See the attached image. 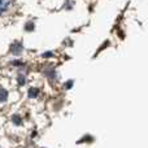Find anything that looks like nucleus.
<instances>
[{
    "label": "nucleus",
    "mask_w": 148,
    "mask_h": 148,
    "mask_svg": "<svg viewBox=\"0 0 148 148\" xmlns=\"http://www.w3.org/2000/svg\"><path fill=\"white\" fill-rule=\"evenodd\" d=\"M9 4H10V0H0V14H3L9 8Z\"/></svg>",
    "instance_id": "1"
},
{
    "label": "nucleus",
    "mask_w": 148,
    "mask_h": 148,
    "mask_svg": "<svg viewBox=\"0 0 148 148\" xmlns=\"http://www.w3.org/2000/svg\"><path fill=\"white\" fill-rule=\"evenodd\" d=\"M7 99H8V92H7V90L0 88V103L7 101Z\"/></svg>",
    "instance_id": "2"
},
{
    "label": "nucleus",
    "mask_w": 148,
    "mask_h": 148,
    "mask_svg": "<svg viewBox=\"0 0 148 148\" xmlns=\"http://www.w3.org/2000/svg\"><path fill=\"white\" fill-rule=\"evenodd\" d=\"M38 88H30V91H29V96L30 97H35L36 95H38Z\"/></svg>",
    "instance_id": "3"
},
{
    "label": "nucleus",
    "mask_w": 148,
    "mask_h": 148,
    "mask_svg": "<svg viewBox=\"0 0 148 148\" xmlns=\"http://www.w3.org/2000/svg\"><path fill=\"white\" fill-rule=\"evenodd\" d=\"M16 46H17V44H14V47L12 48V51L14 52V53H16V52H21V49H22V48H21L20 44H18V47H16Z\"/></svg>",
    "instance_id": "4"
},
{
    "label": "nucleus",
    "mask_w": 148,
    "mask_h": 148,
    "mask_svg": "<svg viewBox=\"0 0 148 148\" xmlns=\"http://www.w3.org/2000/svg\"><path fill=\"white\" fill-rule=\"evenodd\" d=\"M13 122L14 123H17V125H21V120H20V117H13Z\"/></svg>",
    "instance_id": "5"
},
{
    "label": "nucleus",
    "mask_w": 148,
    "mask_h": 148,
    "mask_svg": "<svg viewBox=\"0 0 148 148\" xmlns=\"http://www.w3.org/2000/svg\"><path fill=\"white\" fill-rule=\"evenodd\" d=\"M18 83H20V84H23V83H25V79H23V77H22V75H21V77H20V79H18Z\"/></svg>",
    "instance_id": "6"
},
{
    "label": "nucleus",
    "mask_w": 148,
    "mask_h": 148,
    "mask_svg": "<svg viewBox=\"0 0 148 148\" xmlns=\"http://www.w3.org/2000/svg\"><path fill=\"white\" fill-rule=\"evenodd\" d=\"M29 26H26V30H33L34 29V26H33V23H27Z\"/></svg>",
    "instance_id": "7"
},
{
    "label": "nucleus",
    "mask_w": 148,
    "mask_h": 148,
    "mask_svg": "<svg viewBox=\"0 0 148 148\" xmlns=\"http://www.w3.org/2000/svg\"><path fill=\"white\" fill-rule=\"evenodd\" d=\"M72 86H73V82H68V83L65 84V87H66V88H70Z\"/></svg>",
    "instance_id": "8"
},
{
    "label": "nucleus",
    "mask_w": 148,
    "mask_h": 148,
    "mask_svg": "<svg viewBox=\"0 0 148 148\" xmlns=\"http://www.w3.org/2000/svg\"><path fill=\"white\" fill-rule=\"evenodd\" d=\"M43 56H44V57H51V56H52V53H51V52H48V53H44Z\"/></svg>",
    "instance_id": "9"
}]
</instances>
